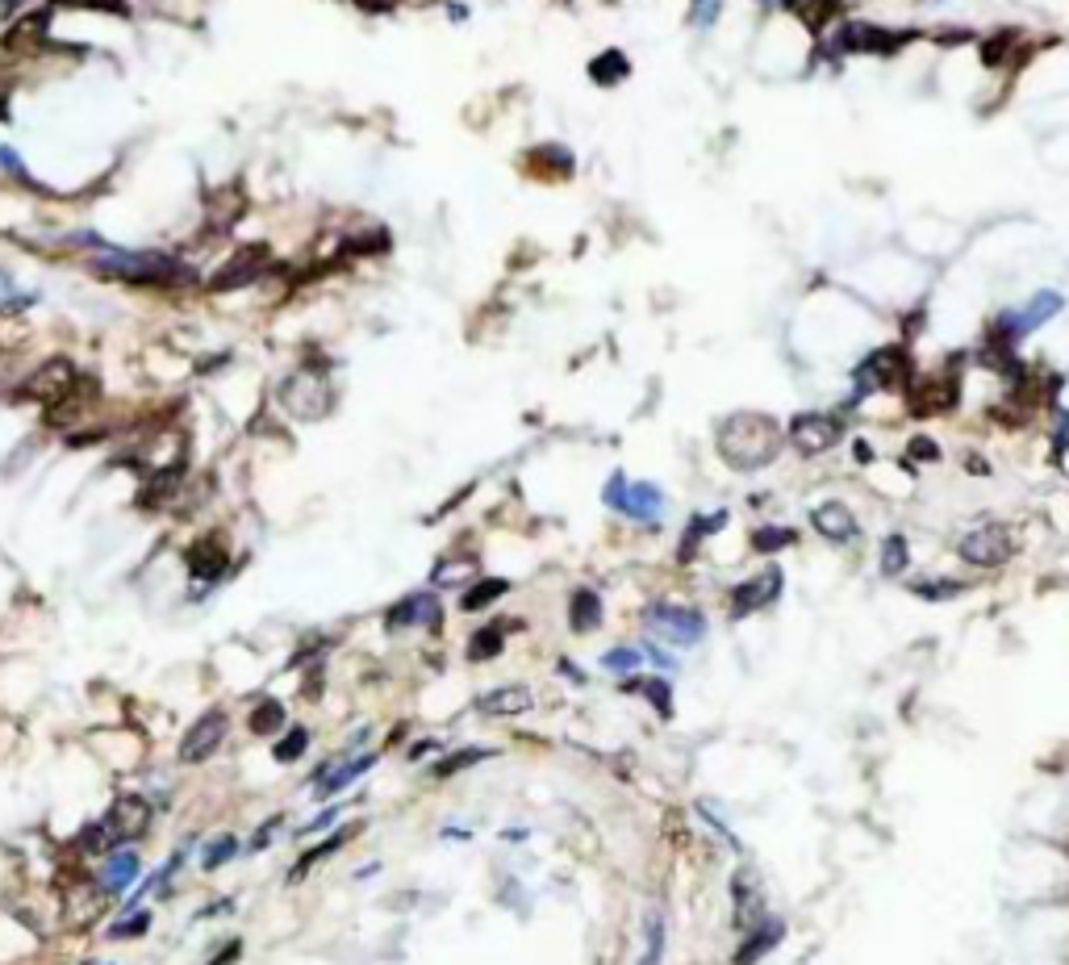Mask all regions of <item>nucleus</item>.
I'll return each mask as SVG.
<instances>
[{
	"instance_id": "nucleus-34",
	"label": "nucleus",
	"mask_w": 1069,
	"mask_h": 965,
	"mask_svg": "<svg viewBox=\"0 0 1069 965\" xmlns=\"http://www.w3.org/2000/svg\"><path fill=\"white\" fill-rule=\"evenodd\" d=\"M794 531L790 527H777V523H765V527H752V552L760 556H777V552H786L794 544Z\"/></svg>"
},
{
	"instance_id": "nucleus-37",
	"label": "nucleus",
	"mask_w": 1069,
	"mask_h": 965,
	"mask_svg": "<svg viewBox=\"0 0 1069 965\" xmlns=\"http://www.w3.org/2000/svg\"><path fill=\"white\" fill-rule=\"evenodd\" d=\"M627 690H644V698L648 702H656V711L669 719L673 715V686H669V677H660V673H652V677H639V681H631Z\"/></svg>"
},
{
	"instance_id": "nucleus-13",
	"label": "nucleus",
	"mask_w": 1069,
	"mask_h": 965,
	"mask_svg": "<svg viewBox=\"0 0 1069 965\" xmlns=\"http://www.w3.org/2000/svg\"><path fill=\"white\" fill-rule=\"evenodd\" d=\"M443 627V602L435 590H414L406 598H397L385 610V631L401 635V631H439Z\"/></svg>"
},
{
	"instance_id": "nucleus-47",
	"label": "nucleus",
	"mask_w": 1069,
	"mask_h": 965,
	"mask_svg": "<svg viewBox=\"0 0 1069 965\" xmlns=\"http://www.w3.org/2000/svg\"><path fill=\"white\" fill-rule=\"evenodd\" d=\"M376 869H380V861H368V865H360V869H355L351 878H355V882H368V878H376Z\"/></svg>"
},
{
	"instance_id": "nucleus-17",
	"label": "nucleus",
	"mask_w": 1069,
	"mask_h": 965,
	"mask_svg": "<svg viewBox=\"0 0 1069 965\" xmlns=\"http://www.w3.org/2000/svg\"><path fill=\"white\" fill-rule=\"evenodd\" d=\"M268 260H272L268 243L239 247V251H234L230 260L218 268V272L209 276V293H230V289H243V285H251V280H259V276H264Z\"/></svg>"
},
{
	"instance_id": "nucleus-5",
	"label": "nucleus",
	"mask_w": 1069,
	"mask_h": 965,
	"mask_svg": "<svg viewBox=\"0 0 1069 965\" xmlns=\"http://www.w3.org/2000/svg\"><path fill=\"white\" fill-rule=\"evenodd\" d=\"M276 402L289 410L293 418H301V422H318V418H326L330 410H335V389H330V381H326V372L322 368H297V372H289L280 381V389H276Z\"/></svg>"
},
{
	"instance_id": "nucleus-28",
	"label": "nucleus",
	"mask_w": 1069,
	"mask_h": 965,
	"mask_svg": "<svg viewBox=\"0 0 1069 965\" xmlns=\"http://www.w3.org/2000/svg\"><path fill=\"white\" fill-rule=\"evenodd\" d=\"M527 163L531 168L539 172V176H552V180H568L577 172V155L568 151V147H560V143H543V147H535L531 155H527Z\"/></svg>"
},
{
	"instance_id": "nucleus-21",
	"label": "nucleus",
	"mask_w": 1069,
	"mask_h": 965,
	"mask_svg": "<svg viewBox=\"0 0 1069 965\" xmlns=\"http://www.w3.org/2000/svg\"><path fill=\"white\" fill-rule=\"evenodd\" d=\"M155 928V911L151 907H134V911H113L109 920L101 924V936L109 945H134V940H147Z\"/></svg>"
},
{
	"instance_id": "nucleus-40",
	"label": "nucleus",
	"mask_w": 1069,
	"mask_h": 965,
	"mask_svg": "<svg viewBox=\"0 0 1069 965\" xmlns=\"http://www.w3.org/2000/svg\"><path fill=\"white\" fill-rule=\"evenodd\" d=\"M239 911V899L234 894H222V899H209L205 907L193 911V924H205V920H226V915Z\"/></svg>"
},
{
	"instance_id": "nucleus-39",
	"label": "nucleus",
	"mask_w": 1069,
	"mask_h": 965,
	"mask_svg": "<svg viewBox=\"0 0 1069 965\" xmlns=\"http://www.w3.org/2000/svg\"><path fill=\"white\" fill-rule=\"evenodd\" d=\"M639 665H644V652L639 648H610L606 656H602V669L606 673H614V677H631V673H639Z\"/></svg>"
},
{
	"instance_id": "nucleus-12",
	"label": "nucleus",
	"mask_w": 1069,
	"mask_h": 965,
	"mask_svg": "<svg viewBox=\"0 0 1069 965\" xmlns=\"http://www.w3.org/2000/svg\"><path fill=\"white\" fill-rule=\"evenodd\" d=\"M239 727H243L247 740L272 744L284 727H289V702L272 690H255V694H247L243 711H239Z\"/></svg>"
},
{
	"instance_id": "nucleus-6",
	"label": "nucleus",
	"mask_w": 1069,
	"mask_h": 965,
	"mask_svg": "<svg viewBox=\"0 0 1069 965\" xmlns=\"http://www.w3.org/2000/svg\"><path fill=\"white\" fill-rule=\"evenodd\" d=\"M644 623L669 648H698L710 631V619L698 606H685V602H652L644 610Z\"/></svg>"
},
{
	"instance_id": "nucleus-23",
	"label": "nucleus",
	"mask_w": 1069,
	"mask_h": 965,
	"mask_svg": "<svg viewBox=\"0 0 1069 965\" xmlns=\"http://www.w3.org/2000/svg\"><path fill=\"white\" fill-rule=\"evenodd\" d=\"M602 623H606L602 594H598V590H589V585L573 590V598H568V627H573L577 635H593Z\"/></svg>"
},
{
	"instance_id": "nucleus-15",
	"label": "nucleus",
	"mask_w": 1069,
	"mask_h": 965,
	"mask_svg": "<svg viewBox=\"0 0 1069 965\" xmlns=\"http://www.w3.org/2000/svg\"><path fill=\"white\" fill-rule=\"evenodd\" d=\"M781 590H786V573H781L777 564H765L760 573L744 577L731 590V619H744V615H756V610H769L781 598Z\"/></svg>"
},
{
	"instance_id": "nucleus-24",
	"label": "nucleus",
	"mask_w": 1069,
	"mask_h": 965,
	"mask_svg": "<svg viewBox=\"0 0 1069 965\" xmlns=\"http://www.w3.org/2000/svg\"><path fill=\"white\" fill-rule=\"evenodd\" d=\"M781 936H786V924H781L777 915H765V920H756V924L748 928V940L740 945V961H735V965H756L769 949H777V940H781Z\"/></svg>"
},
{
	"instance_id": "nucleus-20",
	"label": "nucleus",
	"mask_w": 1069,
	"mask_h": 965,
	"mask_svg": "<svg viewBox=\"0 0 1069 965\" xmlns=\"http://www.w3.org/2000/svg\"><path fill=\"white\" fill-rule=\"evenodd\" d=\"M811 527L827 539V544H852V539H857V514H852V506H844V502H819L815 510H811Z\"/></svg>"
},
{
	"instance_id": "nucleus-35",
	"label": "nucleus",
	"mask_w": 1069,
	"mask_h": 965,
	"mask_svg": "<svg viewBox=\"0 0 1069 965\" xmlns=\"http://www.w3.org/2000/svg\"><path fill=\"white\" fill-rule=\"evenodd\" d=\"M485 757H489L485 748H460V752H451V757H443V761L431 765V778H435V782H447V778H456V773H464V769H472V765H481Z\"/></svg>"
},
{
	"instance_id": "nucleus-8",
	"label": "nucleus",
	"mask_w": 1069,
	"mask_h": 965,
	"mask_svg": "<svg viewBox=\"0 0 1069 965\" xmlns=\"http://www.w3.org/2000/svg\"><path fill=\"white\" fill-rule=\"evenodd\" d=\"M915 34H894L890 26H873V21H840L831 34V51L836 55H877L894 59Z\"/></svg>"
},
{
	"instance_id": "nucleus-7",
	"label": "nucleus",
	"mask_w": 1069,
	"mask_h": 965,
	"mask_svg": "<svg viewBox=\"0 0 1069 965\" xmlns=\"http://www.w3.org/2000/svg\"><path fill=\"white\" fill-rule=\"evenodd\" d=\"M101 815H105V823H109V832H113L117 844H147L151 832H155L159 807L151 803L147 790H117Z\"/></svg>"
},
{
	"instance_id": "nucleus-18",
	"label": "nucleus",
	"mask_w": 1069,
	"mask_h": 965,
	"mask_svg": "<svg viewBox=\"0 0 1069 965\" xmlns=\"http://www.w3.org/2000/svg\"><path fill=\"white\" fill-rule=\"evenodd\" d=\"M243 840H247V836L230 832V828L213 832V836H201V844H197V857H193V874H201V878L222 874L226 865H234V861L243 857Z\"/></svg>"
},
{
	"instance_id": "nucleus-42",
	"label": "nucleus",
	"mask_w": 1069,
	"mask_h": 965,
	"mask_svg": "<svg viewBox=\"0 0 1069 965\" xmlns=\"http://www.w3.org/2000/svg\"><path fill=\"white\" fill-rule=\"evenodd\" d=\"M723 5H727V0H690V21H694L698 30H710L719 21Z\"/></svg>"
},
{
	"instance_id": "nucleus-41",
	"label": "nucleus",
	"mask_w": 1069,
	"mask_h": 965,
	"mask_svg": "<svg viewBox=\"0 0 1069 965\" xmlns=\"http://www.w3.org/2000/svg\"><path fill=\"white\" fill-rule=\"evenodd\" d=\"M911 590L928 602H944V598H957L961 594V581H915Z\"/></svg>"
},
{
	"instance_id": "nucleus-50",
	"label": "nucleus",
	"mask_w": 1069,
	"mask_h": 965,
	"mask_svg": "<svg viewBox=\"0 0 1069 965\" xmlns=\"http://www.w3.org/2000/svg\"><path fill=\"white\" fill-rule=\"evenodd\" d=\"M84 965H88V961H84Z\"/></svg>"
},
{
	"instance_id": "nucleus-27",
	"label": "nucleus",
	"mask_w": 1069,
	"mask_h": 965,
	"mask_svg": "<svg viewBox=\"0 0 1069 965\" xmlns=\"http://www.w3.org/2000/svg\"><path fill=\"white\" fill-rule=\"evenodd\" d=\"M506 594H510V581L506 577H477L472 585H464L460 610H464V615H481V610H489L493 602H502Z\"/></svg>"
},
{
	"instance_id": "nucleus-45",
	"label": "nucleus",
	"mask_w": 1069,
	"mask_h": 965,
	"mask_svg": "<svg viewBox=\"0 0 1069 965\" xmlns=\"http://www.w3.org/2000/svg\"><path fill=\"white\" fill-rule=\"evenodd\" d=\"M911 456L923 460V464H936V460H940V447H936L928 435H915V439H911Z\"/></svg>"
},
{
	"instance_id": "nucleus-38",
	"label": "nucleus",
	"mask_w": 1069,
	"mask_h": 965,
	"mask_svg": "<svg viewBox=\"0 0 1069 965\" xmlns=\"http://www.w3.org/2000/svg\"><path fill=\"white\" fill-rule=\"evenodd\" d=\"M1015 46H1019V34L1015 30H999L994 38L982 42V63L986 67H1003L1007 59H1015Z\"/></svg>"
},
{
	"instance_id": "nucleus-9",
	"label": "nucleus",
	"mask_w": 1069,
	"mask_h": 965,
	"mask_svg": "<svg viewBox=\"0 0 1069 965\" xmlns=\"http://www.w3.org/2000/svg\"><path fill=\"white\" fill-rule=\"evenodd\" d=\"M844 435H848L844 414H831V410H802V414L790 418V427H786V443L798 447L802 456H823Z\"/></svg>"
},
{
	"instance_id": "nucleus-26",
	"label": "nucleus",
	"mask_w": 1069,
	"mask_h": 965,
	"mask_svg": "<svg viewBox=\"0 0 1069 965\" xmlns=\"http://www.w3.org/2000/svg\"><path fill=\"white\" fill-rule=\"evenodd\" d=\"M585 76L598 88H619L631 76V59H627V51H619V46H610V51H602L598 59H589Z\"/></svg>"
},
{
	"instance_id": "nucleus-22",
	"label": "nucleus",
	"mask_w": 1069,
	"mask_h": 965,
	"mask_svg": "<svg viewBox=\"0 0 1069 965\" xmlns=\"http://www.w3.org/2000/svg\"><path fill=\"white\" fill-rule=\"evenodd\" d=\"M310 748H314V727L310 723H289L268 744V757H272L276 769H293V765H301L305 757H310Z\"/></svg>"
},
{
	"instance_id": "nucleus-31",
	"label": "nucleus",
	"mask_w": 1069,
	"mask_h": 965,
	"mask_svg": "<svg viewBox=\"0 0 1069 965\" xmlns=\"http://www.w3.org/2000/svg\"><path fill=\"white\" fill-rule=\"evenodd\" d=\"M731 894H735V920L744 928H752L756 920H765V911H760V886L752 878V869H740L731 882Z\"/></svg>"
},
{
	"instance_id": "nucleus-2",
	"label": "nucleus",
	"mask_w": 1069,
	"mask_h": 965,
	"mask_svg": "<svg viewBox=\"0 0 1069 965\" xmlns=\"http://www.w3.org/2000/svg\"><path fill=\"white\" fill-rule=\"evenodd\" d=\"M151 736L142 732L134 719H117V723H105V727H92L84 736V752L92 757L105 778L122 782V778H134L151 765Z\"/></svg>"
},
{
	"instance_id": "nucleus-33",
	"label": "nucleus",
	"mask_w": 1069,
	"mask_h": 965,
	"mask_svg": "<svg viewBox=\"0 0 1069 965\" xmlns=\"http://www.w3.org/2000/svg\"><path fill=\"white\" fill-rule=\"evenodd\" d=\"M877 564H882V577H902L911 569V544H907V535H886L882 539V556H877Z\"/></svg>"
},
{
	"instance_id": "nucleus-44",
	"label": "nucleus",
	"mask_w": 1069,
	"mask_h": 965,
	"mask_svg": "<svg viewBox=\"0 0 1069 965\" xmlns=\"http://www.w3.org/2000/svg\"><path fill=\"white\" fill-rule=\"evenodd\" d=\"M627 485H631V481H627L623 473H610V481H606V489H602V502H606L610 510H619V506H623V493H627Z\"/></svg>"
},
{
	"instance_id": "nucleus-36",
	"label": "nucleus",
	"mask_w": 1069,
	"mask_h": 965,
	"mask_svg": "<svg viewBox=\"0 0 1069 965\" xmlns=\"http://www.w3.org/2000/svg\"><path fill=\"white\" fill-rule=\"evenodd\" d=\"M472 573H477V560L472 556H443L435 564V573H431V585L439 590V585H464Z\"/></svg>"
},
{
	"instance_id": "nucleus-10",
	"label": "nucleus",
	"mask_w": 1069,
	"mask_h": 965,
	"mask_svg": "<svg viewBox=\"0 0 1069 965\" xmlns=\"http://www.w3.org/2000/svg\"><path fill=\"white\" fill-rule=\"evenodd\" d=\"M142 874H147V857H142L138 844H117V849H109L105 857L92 861V878H97V886L105 890L109 903L113 899L122 903Z\"/></svg>"
},
{
	"instance_id": "nucleus-11",
	"label": "nucleus",
	"mask_w": 1069,
	"mask_h": 965,
	"mask_svg": "<svg viewBox=\"0 0 1069 965\" xmlns=\"http://www.w3.org/2000/svg\"><path fill=\"white\" fill-rule=\"evenodd\" d=\"M957 556L969 564V569H1003V564L1015 556V535L1003 523L973 527V531L961 535Z\"/></svg>"
},
{
	"instance_id": "nucleus-46",
	"label": "nucleus",
	"mask_w": 1069,
	"mask_h": 965,
	"mask_svg": "<svg viewBox=\"0 0 1069 965\" xmlns=\"http://www.w3.org/2000/svg\"><path fill=\"white\" fill-rule=\"evenodd\" d=\"M13 293H17V289H13V272L0 268V310H5V301H9Z\"/></svg>"
},
{
	"instance_id": "nucleus-49",
	"label": "nucleus",
	"mask_w": 1069,
	"mask_h": 965,
	"mask_svg": "<svg viewBox=\"0 0 1069 965\" xmlns=\"http://www.w3.org/2000/svg\"><path fill=\"white\" fill-rule=\"evenodd\" d=\"M97 965H117V961H97Z\"/></svg>"
},
{
	"instance_id": "nucleus-14",
	"label": "nucleus",
	"mask_w": 1069,
	"mask_h": 965,
	"mask_svg": "<svg viewBox=\"0 0 1069 965\" xmlns=\"http://www.w3.org/2000/svg\"><path fill=\"white\" fill-rule=\"evenodd\" d=\"M76 364L63 360V356H51V360H42L26 381H21V402H38V406H55L59 397H67V389L76 385Z\"/></svg>"
},
{
	"instance_id": "nucleus-32",
	"label": "nucleus",
	"mask_w": 1069,
	"mask_h": 965,
	"mask_svg": "<svg viewBox=\"0 0 1069 965\" xmlns=\"http://www.w3.org/2000/svg\"><path fill=\"white\" fill-rule=\"evenodd\" d=\"M284 828H289V811L280 807V811H272L268 819H259V823H255V832H251V836L243 840V853H247V857H259V853H268L272 844H276V840L284 836Z\"/></svg>"
},
{
	"instance_id": "nucleus-4",
	"label": "nucleus",
	"mask_w": 1069,
	"mask_h": 965,
	"mask_svg": "<svg viewBox=\"0 0 1069 965\" xmlns=\"http://www.w3.org/2000/svg\"><path fill=\"white\" fill-rule=\"evenodd\" d=\"M915 381V360L907 343H886V347H873L869 356L852 368V406L865 402L873 393H902L911 389Z\"/></svg>"
},
{
	"instance_id": "nucleus-30",
	"label": "nucleus",
	"mask_w": 1069,
	"mask_h": 965,
	"mask_svg": "<svg viewBox=\"0 0 1069 965\" xmlns=\"http://www.w3.org/2000/svg\"><path fill=\"white\" fill-rule=\"evenodd\" d=\"M506 631H510V623H485V627H477V631L468 635L464 656H468L472 665H485V661H493V656H502Z\"/></svg>"
},
{
	"instance_id": "nucleus-19",
	"label": "nucleus",
	"mask_w": 1069,
	"mask_h": 965,
	"mask_svg": "<svg viewBox=\"0 0 1069 965\" xmlns=\"http://www.w3.org/2000/svg\"><path fill=\"white\" fill-rule=\"evenodd\" d=\"M664 506H669V498H664V489L652 485V481H631L627 493H623V506L619 514L631 523H644V527H656L664 519Z\"/></svg>"
},
{
	"instance_id": "nucleus-1",
	"label": "nucleus",
	"mask_w": 1069,
	"mask_h": 965,
	"mask_svg": "<svg viewBox=\"0 0 1069 965\" xmlns=\"http://www.w3.org/2000/svg\"><path fill=\"white\" fill-rule=\"evenodd\" d=\"M719 456L735 468V473H760V468H769L781 447H786V427H777L769 414H756V410H735L719 422Z\"/></svg>"
},
{
	"instance_id": "nucleus-48",
	"label": "nucleus",
	"mask_w": 1069,
	"mask_h": 965,
	"mask_svg": "<svg viewBox=\"0 0 1069 965\" xmlns=\"http://www.w3.org/2000/svg\"><path fill=\"white\" fill-rule=\"evenodd\" d=\"M0 113H5V97H0Z\"/></svg>"
},
{
	"instance_id": "nucleus-25",
	"label": "nucleus",
	"mask_w": 1069,
	"mask_h": 965,
	"mask_svg": "<svg viewBox=\"0 0 1069 965\" xmlns=\"http://www.w3.org/2000/svg\"><path fill=\"white\" fill-rule=\"evenodd\" d=\"M481 715H493V719H506V715H522L535 706V694L527 686H497L489 694H481Z\"/></svg>"
},
{
	"instance_id": "nucleus-16",
	"label": "nucleus",
	"mask_w": 1069,
	"mask_h": 965,
	"mask_svg": "<svg viewBox=\"0 0 1069 965\" xmlns=\"http://www.w3.org/2000/svg\"><path fill=\"white\" fill-rule=\"evenodd\" d=\"M360 828H364V823H339V828H330L318 844H301L297 861L289 865V874H284V886H301L305 878H314V869H322L330 857H339Z\"/></svg>"
},
{
	"instance_id": "nucleus-29",
	"label": "nucleus",
	"mask_w": 1069,
	"mask_h": 965,
	"mask_svg": "<svg viewBox=\"0 0 1069 965\" xmlns=\"http://www.w3.org/2000/svg\"><path fill=\"white\" fill-rule=\"evenodd\" d=\"M723 527H727V510L694 514V519H690V527H685V535H681V548H677V556H681V560H694V556H698V548L706 544L710 535H719Z\"/></svg>"
},
{
	"instance_id": "nucleus-43",
	"label": "nucleus",
	"mask_w": 1069,
	"mask_h": 965,
	"mask_svg": "<svg viewBox=\"0 0 1069 965\" xmlns=\"http://www.w3.org/2000/svg\"><path fill=\"white\" fill-rule=\"evenodd\" d=\"M660 953H664V920L652 915L648 920V949H644V957H639V965H660Z\"/></svg>"
},
{
	"instance_id": "nucleus-3",
	"label": "nucleus",
	"mask_w": 1069,
	"mask_h": 965,
	"mask_svg": "<svg viewBox=\"0 0 1069 965\" xmlns=\"http://www.w3.org/2000/svg\"><path fill=\"white\" fill-rule=\"evenodd\" d=\"M234 727H239V715L226 702H209L193 715V723L176 736V765L180 769H201L209 765L218 752H226Z\"/></svg>"
}]
</instances>
